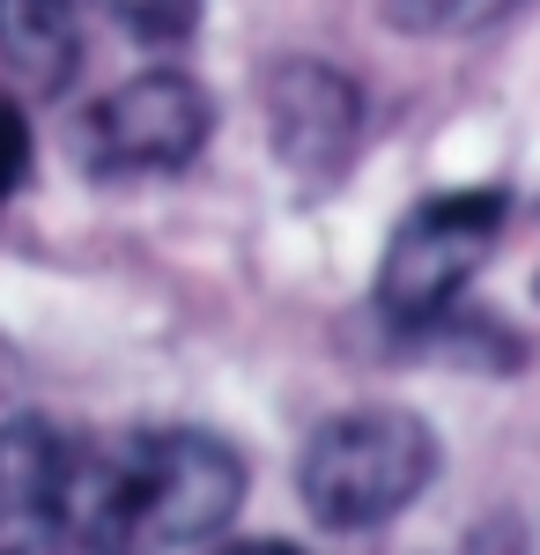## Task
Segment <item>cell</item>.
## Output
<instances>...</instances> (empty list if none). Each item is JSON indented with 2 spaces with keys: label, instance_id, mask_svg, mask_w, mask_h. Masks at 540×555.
<instances>
[{
  "label": "cell",
  "instance_id": "8",
  "mask_svg": "<svg viewBox=\"0 0 540 555\" xmlns=\"http://www.w3.org/2000/svg\"><path fill=\"white\" fill-rule=\"evenodd\" d=\"M518 8L526 0H385V23L408 38H474V30H497Z\"/></svg>",
  "mask_w": 540,
  "mask_h": 555
},
{
  "label": "cell",
  "instance_id": "12",
  "mask_svg": "<svg viewBox=\"0 0 540 555\" xmlns=\"http://www.w3.org/2000/svg\"><path fill=\"white\" fill-rule=\"evenodd\" d=\"M15 378H23V371H15V356H8V348H0V400H8V392H15Z\"/></svg>",
  "mask_w": 540,
  "mask_h": 555
},
{
  "label": "cell",
  "instance_id": "2",
  "mask_svg": "<svg viewBox=\"0 0 540 555\" xmlns=\"http://www.w3.org/2000/svg\"><path fill=\"white\" fill-rule=\"evenodd\" d=\"M437 474V437L408 408H348L333 423L311 429L304 460H296V496L304 512L333 533H363L385 526L415 504Z\"/></svg>",
  "mask_w": 540,
  "mask_h": 555
},
{
  "label": "cell",
  "instance_id": "4",
  "mask_svg": "<svg viewBox=\"0 0 540 555\" xmlns=\"http://www.w3.org/2000/svg\"><path fill=\"white\" fill-rule=\"evenodd\" d=\"M208 127H215L208 89L178 67H149V75H133L89 104L82 156L97 171H178L208 149Z\"/></svg>",
  "mask_w": 540,
  "mask_h": 555
},
{
  "label": "cell",
  "instance_id": "6",
  "mask_svg": "<svg viewBox=\"0 0 540 555\" xmlns=\"http://www.w3.org/2000/svg\"><path fill=\"white\" fill-rule=\"evenodd\" d=\"M67 496H75V444L38 415L0 423V555L67 548Z\"/></svg>",
  "mask_w": 540,
  "mask_h": 555
},
{
  "label": "cell",
  "instance_id": "5",
  "mask_svg": "<svg viewBox=\"0 0 540 555\" xmlns=\"http://www.w3.org/2000/svg\"><path fill=\"white\" fill-rule=\"evenodd\" d=\"M259 104H267V141H274L282 171L319 185V178H333L356 156L363 89L348 82L340 67H326V60H282L267 75V89H259Z\"/></svg>",
  "mask_w": 540,
  "mask_h": 555
},
{
  "label": "cell",
  "instance_id": "3",
  "mask_svg": "<svg viewBox=\"0 0 540 555\" xmlns=\"http://www.w3.org/2000/svg\"><path fill=\"white\" fill-rule=\"evenodd\" d=\"M503 215H511V201H503L497 185L422 201V208L393 230V245H385V267H377V311H385L393 326H408V334L437 326V319L459 304V289L474 282V267L489 259Z\"/></svg>",
  "mask_w": 540,
  "mask_h": 555
},
{
  "label": "cell",
  "instance_id": "1",
  "mask_svg": "<svg viewBox=\"0 0 540 555\" xmlns=\"http://www.w3.org/2000/svg\"><path fill=\"white\" fill-rule=\"evenodd\" d=\"M245 504V460L208 429H119L75 452L67 548L149 555L215 541Z\"/></svg>",
  "mask_w": 540,
  "mask_h": 555
},
{
  "label": "cell",
  "instance_id": "11",
  "mask_svg": "<svg viewBox=\"0 0 540 555\" xmlns=\"http://www.w3.org/2000/svg\"><path fill=\"white\" fill-rule=\"evenodd\" d=\"M222 555H304V548H290V541H237V548H222Z\"/></svg>",
  "mask_w": 540,
  "mask_h": 555
},
{
  "label": "cell",
  "instance_id": "7",
  "mask_svg": "<svg viewBox=\"0 0 540 555\" xmlns=\"http://www.w3.org/2000/svg\"><path fill=\"white\" fill-rule=\"evenodd\" d=\"M75 0H0V67H15L23 82L60 89L75 75Z\"/></svg>",
  "mask_w": 540,
  "mask_h": 555
},
{
  "label": "cell",
  "instance_id": "10",
  "mask_svg": "<svg viewBox=\"0 0 540 555\" xmlns=\"http://www.w3.org/2000/svg\"><path fill=\"white\" fill-rule=\"evenodd\" d=\"M23 171H30V127L15 104H0V201L23 185Z\"/></svg>",
  "mask_w": 540,
  "mask_h": 555
},
{
  "label": "cell",
  "instance_id": "9",
  "mask_svg": "<svg viewBox=\"0 0 540 555\" xmlns=\"http://www.w3.org/2000/svg\"><path fill=\"white\" fill-rule=\"evenodd\" d=\"M97 8L133 44H178V38H193V23H201V0H97Z\"/></svg>",
  "mask_w": 540,
  "mask_h": 555
}]
</instances>
